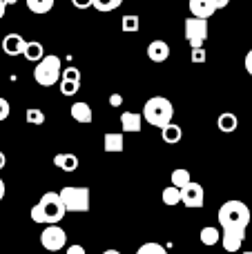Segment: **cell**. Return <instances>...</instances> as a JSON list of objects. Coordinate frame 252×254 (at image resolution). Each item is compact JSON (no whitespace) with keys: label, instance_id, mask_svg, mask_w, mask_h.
<instances>
[{"label":"cell","instance_id":"obj_1","mask_svg":"<svg viewBox=\"0 0 252 254\" xmlns=\"http://www.w3.org/2000/svg\"><path fill=\"white\" fill-rule=\"evenodd\" d=\"M65 205H63L58 192H45L40 196V201L31 207V221L34 223H45V225H54L58 221H63L65 216Z\"/></svg>","mask_w":252,"mask_h":254},{"label":"cell","instance_id":"obj_2","mask_svg":"<svg viewBox=\"0 0 252 254\" xmlns=\"http://www.w3.org/2000/svg\"><path fill=\"white\" fill-rule=\"evenodd\" d=\"M217 219L223 230H246L252 214L244 201H226L219 207Z\"/></svg>","mask_w":252,"mask_h":254},{"label":"cell","instance_id":"obj_3","mask_svg":"<svg viewBox=\"0 0 252 254\" xmlns=\"http://www.w3.org/2000/svg\"><path fill=\"white\" fill-rule=\"evenodd\" d=\"M172 116H174L172 103L163 96H152L150 101L145 103V107H143V119L150 125L159 127V129L165 127L168 123H172Z\"/></svg>","mask_w":252,"mask_h":254},{"label":"cell","instance_id":"obj_4","mask_svg":"<svg viewBox=\"0 0 252 254\" xmlns=\"http://www.w3.org/2000/svg\"><path fill=\"white\" fill-rule=\"evenodd\" d=\"M61 58L58 56H43L38 63H36V69H34V80L43 87H52L61 80Z\"/></svg>","mask_w":252,"mask_h":254},{"label":"cell","instance_id":"obj_5","mask_svg":"<svg viewBox=\"0 0 252 254\" xmlns=\"http://www.w3.org/2000/svg\"><path fill=\"white\" fill-rule=\"evenodd\" d=\"M63 205L67 212H89V190L76 188V185H65L58 192Z\"/></svg>","mask_w":252,"mask_h":254},{"label":"cell","instance_id":"obj_6","mask_svg":"<svg viewBox=\"0 0 252 254\" xmlns=\"http://www.w3.org/2000/svg\"><path fill=\"white\" fill-rule=\"evenodd\" d=\"M186 38L192 49L203 47L205 38H208V20L205 18H194L190 16L186 20Z\"/></svg>","mask_w":252,"mask_h":254},{"label":"cell","instance_id":"obj_7","mask_svg":"<svg viewBox=\"0 0 252 254\" xmlns=\"http://www.w3.org/2000/svg\"><path fill=\"white\" fill-rule=\"evenodd\" d=\"M65 243H67V234H65V230L63 228H58V223L47 225V228L43 230V234H40V246H43L47 252L63 250Z\"/></svg>","mask_w":252,"mask_h":254},{"label":"cell","instance_id":"obj_8","mask_svg":"<svg viewBox=\"0 0 252 254\" xmlns=\"http://www.w3.org/2000/svg\"><path fill=\"white\" fill-rule=\"evenodd\" d=\"M203 198H205V192H203V185L199 183H188L186 188H181V203L190 210H196V207H203Z\"/></svg>","mask_w":252,"mask_h":254},{"label":"cell","instance_id":"obj_9","mask_svg":"<svg viewBox=\"0 0 252 254\" xmlns=\"http://www.w3.org/2000/svg\"><path fill=\"white\" fill-rule=\"evenodd\" d=\"M246 241V230H223L221 234V246L226 252L235 254L241 250V246H244Z\"/></svg>","mask_w":252,"mask_h":254},{"label":"cell","instance_id":"obj_10","mask_svg":"<svg viewBox=\"0 0 252 254\" xmlns=\"http://www.w3.org/2000/svg\"><path fill=\"white\" fill-rule=\"evenodd\" d=\"M27 47V40L20 34H7L2 38V52L7 56H20Z\"/></svg>","mask_w":252,"mask_h":254},{"label":"cell","instance_id":"obj_11","mask_svg":"<svg viewBox=\"0 0 252 254\" xmlns=\"http://www.w3.org/2000/svg\"><path fill=\"white\" fill-rule=\"evenodd\" d=\"M147 58L152 63H165L170 58V45L165 40H152L147 45Z\"/></svg>","mask_w":252,"mask_h":254},{"label":"cell","instance_id":"obj_12","mask_svg":"<svg viewBox=\"0 0 252 254\" xmlns=\"http://www.w3.org/2000/svg\"><path fill=\"white\" fill-rule=\"evenodd\" d=\"M190 13L194 18H205L208 20L210 16H212L217 9H214V4H212V0H190Z\"/></svg>","mask_w":252,"mask_h":254},{"label":"cell","instance_id":"obj_13","mask_svg":"<svg viewBox=\"0 0 252 254\" xmlns=\"http://www.w3.org/2000/svg\"><path fill=\"white\" fill-rule=\"evenodd\" d=\"M103 147H105V152H112V154L123 152V147H125L123 134H121V131H107V134L103 136Z\"/></svg>","mask_w":252,"mask_h":254},{"label":"cell","instance_id":"obj_14","mask_svg":"<svg viewBox=\"0 0 252 254\" xmlns=\"http://www.w3.org/2000/svg\"><path fill=\"white\" fill-rule=\"evenodd\" d=\"M54 165L61 167L63 172H76L78 170V156L76 154H67V152L56 154L54 156Z\"/></svg>","mask_w":252,"mask_h":254},{"label":"cell","instance_id":"obj_15","mask_svg":"<svg viewBox=\"0 0 252 254\" xmlns=\"http://www.w3.org/2000/svg\"><path fill=\"white\" fill-rule=\"evenodd\" d=\"M143 116L134 114V112H123L121 114V129L123 131H141Z\"/></svg>","mask_w":252,"mask_h":254},{"label":"cell","instance_id":"obj_16","mask_svg":"<svg viewBox=\"0 0 252 254\" xmlns=\"http://www.w3.org/2000/svg\"><path fill=\"white\" fill-rule=\"evenodd\" d=\"M71 119L76 121V123H92V107L87 105V103H83V101H78V103H74L71 105Z\"/></svg>","mask_w":252,"mask_h":254},{"label":"cell","instance_id":"obj_17","mask_svg":"<svg viewBox=\"0 0 252 254\" xmlns=\"http://www.w3.org/2000/svg\"><path fill=\"white\" fill-rule=\"evenodd\" d=\"M161 138H163L165 143L174 145V143H179V140L183 138V129L179 125H174V123H168L165 127H161Z\"/></svg>","mask_w":252,"mask_h":254},{"label":"cell","instance_id":"obj_18","mask_svg":"<svg viewBox=\"0 0 252 254\" xmlns=\"http://www.w3.org/2000/svg\"><path fill=\"white\" fill-rule=\"evenodd\" d=\"M217 125H219V129H221L223 134H232V131L239 127V119H237L232 112H223V114L219 116Z\"/></svg>","mask_w":252,"mask_h":254},{"label":"cell","instance_id":"obj_19","mask_svg":"<svg viewBox=\"0 0 252 254\" xmlns=\"http://www.w3.org/2000/svg\"><path fill=\"white\" fill-rule=\"evenodd\" d=\"M22 56H25L29 63H38L40 58L45 56L43 43H38V40H31V43H27V47H25V52H22Z\"/></svg>","mask_w":252,"mask_h":254},{"label":"cell","instance_id":"obj_20","mask_svg":"<svg viewBox=\"0 0 252 254\" xmlns=\"http://www.w3.org/2000/svg\"><path fill=\"white\" fill-rule=\"evenodd\" d=\"M199 239H201V243H203V246H208V248L210 246H217V243L221 241V232H219L214 225H205V228L199 232Z\"/></svg>","mask_w":252,"mask_h":254},{"label":"cell","instance_id":"obj_21","mask_svg":"<svg viewBox=\"0 0 252 254\" xmlns=\"http://www.w3.org/2000/svg\"><path fill=\"white\" fill-rule=\"evenodd\" d=\"M170 181H172V185L174 188H186L188 183L192 181V174H190V170H186V167H177V170L170 174Z\"/></svg>","mask_w":252,"mask_h":254},{"label":"cell","instance_id":"obj_22","mask_svg":"<svg viewBox=\"0 0 252 254\" xmlns=\"http://www.w3.org/2000/svg\"><path fill=\"white\" fill-rule=\"evenodd\" d=\"M27 2V9H29L31 13H49L54 9V2L56 0H25Z\"/></svg>","mask_w":252,"mask_h":254},{"label":"cell","instance_id":"obj_23","mask_svg":"<svg viewBox=\"0 0 252 254\" xmlns=\"http://www.w3.org/2000/svg\"><path fill=\"white\" fill-rule=\"evenodd\" d=\"M163 203L165 205H179L181 203V190L174 188V185H168V188L163 190Z\"/></svg>","mask_w":252,"mask_h":254},{"label":"cell","instance_id":"obj_24","mask_svg":"<svg viewBox=\"0 0 252 254\" xmlns=\"http://www.w3.org/2000/svg\"><path fill=\"white\" fill-rule=\"evenodd\" d=\"M80 89V80H69V78H61V94L63 96H74Z\"/></svg>","mask_w":252,"mask_h":254},{"label":"cell","instance_id":"obj_25","mask_svg":"<svg viewBox=\"0 0 252 254\" xmlns=\"http://www.w3.org/2000/svg\"><path fill=\"white\" fill-rule=\"evenodd\" d=\"M123 4V0H92V7L98 11H114Z\"/></svg>","mask_w":252,"mask_h":254},{"label":"cell","instance_id":"obj_26","mask_svg":"<svg viewBox=\"0 0 252 254\" xmlns=\"http://www.w3.org/2000/svg\"><path fill=\"white\" fill-rule=\"evenodd\" d=\"M138 27H141L138 16H123V20H121V29L125 34H134V31H138Z\"/></svg>","mask_w":252,"mask_h":254},{"label":"cell","instance_id":"obj_27","mask_svg":"<svg viewBox=\"0 0 252 254\" xmlns=\"http://www.w3.org/2000/svg\"><path fill=\"white\" fill-rule=\"evenodd\" d=\"M25 119L29 125H43L45 123V114L40 110H36V107H29V110L25 112Z\"/></svg>","mask_w":252,"mask_h":254},{"label":"cell","instance_id":"obj_28","mask_svg":"<svg viewBox=\"0 0 252 254\" xmlns=\"http://www.w3.org/2000/svg\"><path fill=\"white\" fill-rule=\"evenodd\" d=\"M136 254H168V252H165V248L159 246V243H143L136 250Z\"/></svg>","mask_w":252,"mask_h":254},{"label":"cell","instance_id":"obj_29","mask_svg":"<svg viewBox=\"0 0 252 254\" xmlns=\"http://www.w3.org/2000/svg\"><path fill=\"white\" fill-rule=\"evenodd\" d=\"M61 78L80 80V69H76V67H67V69H63V71H61Z\"/></svg>","mask_w":252,"mask_h":254},{"label":"cell","instance_id":"obj_30","mask_svg":"<svg viewBox=\"0 0 252 254\" xmlns=\"http://www.w3.org/2000/svg\"><path fill=\"white\" fill-rule=\"evenodd\" d=\"M9 114H11V107H9L7 98H0V121H7Z\"/></svg>","mask_w":252,"mask_h":254},{"label":"cell","instance_id":"obj_31","mask_svg":"<svg viewBox=\"0 0 252 254\" xmlns=\"http://www.w3.org/2000/svg\"><path fill=\"white\" fill-rule=\"evenodd\" d=\"M192 63H205V49L203 47H196L192 49Z\"/></svg>","mask_w":252,"mask_h":254},{"label":"cell","instance_id":"obj_32","mask_svg":"<svg viewBox=\"0 0 252 254\" xmlns=\"http://www.w3.org/2000/svg\"><path fill=\"white\" fill-rule=\"evenodd\" d=\"M71 4L76 9H87V7H92V0H71Z\"/></svg>","mask_w":252,"mask_h":254},{"label":"cell","instance_id":"obj_33","mask_svg":"<svg viewBox=\"0 0 252 254\" xmlns=\"http://www.w3.org/2000/svg\"><path fill=\"white\" fill-rule=\"evenodd\" d=\"M121 103H123V96H121V94H112L110 96V105L112 107H121Z\"/></svg>","mask_w":252,"mask_h":254},{"label":"cell","instance_id":"obj_34","mask_svg":"<svg viewBox=\"0 0 252 254\" xmlns=\"http://www.w3.org/2000/svg\"><path fill=\"white\" fill-rule=\"evenodd\" d=\"M65 254H87V252H85V248H83V246H69Z\"/></svg>","mask_w":252,"mask_h":254},{"label":"cell","instance_id":"obj_35","mask_svg":"<svg viewBox=\"0 0 252 254\" xmlns=\"http://www.w3.org/2000/svg\"><path fill=\"white\" fill-rule=\"evenodd\" d=\"M246 71H248V74L252 76V49L248 54H246Z\"/></svg>","mask_w":252,"mask_h":254},{"label":"cell","instance_id":"obj_36","mask_svg":"<svg viewBox=\"0 0 252 254\" xmlns=\"http://www.w3.org/2000/svg\"><path fill=\"white\" fill-rule=\"evenodd\" d=\"M212 4H214V9H223L230 4V0H212Z\"/></svg>","mask_w":252,"mask_h":254},{"label":"cell","instance_id":"obj_37","mask_svg":"<svg viewBox=\"0 0 252 254\" xmlns=\"http://www.w3.org/2000/svg\"><path fill=\"white\" fill-rule=\"evenodd\" d=\"M4 192H7V188H4V181L0 179V201L4 198Z\"/></svg>","mask_w":252,"mask_h":254},{"label":"cell","instance_id":"obj_38","mask_svg":"<svg viewBox=\"0 0 252 254\" xmlns=\"http://www.w3.org/2000/svg\"><path fill=\"white\" fill-rule=\"evenodd\" d=\"M4 11H7V2H4V0H0V18L4 16Z\"/></svg>","mask_w":252,"mask_h":254},{"label":"cell","instance_id":"obj_39","mask_svg":"<svg viewBox=\"0 0 252 254\" xmlns=\"http://www.w3.org/2000/svg\"><path fill=\"white\" fill-rule=\"evenodd\" d=\"M4 165H7V156H4V154L2 152H0V170H2V167Z\"/></svg>","mask_w":252,"mask_h":254},{"label":"cell","instance_id":"obj_40","mask_svg":"<svg viewBox=\"0 0 252 254\" xmlns=\"http://www.w3.org/2000/svg\"><path fill=\"white\" fill-rule=\"evenodd\" d=\"M103 254H121V252H119V250H105Z\"/></svg>","mask_w":252,"mask_h":254},{"label":"cell","instance_id":"obj_41","mask_svg":"<svg viewBox=\"0 0 252 254\" xmlns=\"http://www.w3.org/2000/svg\"><path fill=\"white\" fill-rule=\"evenodd\" d=\"M4 2H7V4H16L18 0H4Z\"/></svg>","mask_w":252,"mask_h":254},{"label":"cell","instance_id":"obj_42","mask_svg":"<svg viewBox=\"0 0 252 254\" xmlns=\"http://www.w3.org/2000/svg\"><path fill=\"white\" fill-rule=\"evenodd\" d=\"M244 254H252V250H250V252H244Z\"/></svg>","mask_w":252,"mask_h":254}]
</instances>
